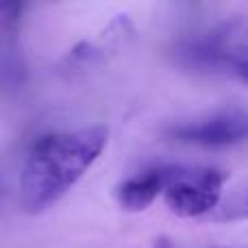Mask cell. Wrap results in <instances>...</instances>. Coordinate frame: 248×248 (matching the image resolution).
Instances as JSON below:
<instances>
[{
	"label": "cell",
	"instance_id": "3957f363",
	"mask_svg": "<svg viewBox=\"0 0 248 248\" xmlns=\"http://www.w3.org/2000/svg\"><path fill=\"white\" fill-rule=\"evenodd\" d=\"M224 183V170L174 163L172 179L161 196L168 209L179 218H207L222 198Z\"/></svg>",
	"mask_w": 248,
	"mask_h": 248
},
{
	"label": "cell",
	"instance_id": "6da1fadb",
	"mask_svg": "<svg viewBox=\"0 0 248 248\" xmlns=\"http://www.w3.org/2000/svg\"><path fill=\"white\" fill-rule=\"evenodd\" d=\"M109 141L105 126L50 133L31 146L20 174V205L42 214L65 196L100 157Z\"/></svg>",
	"mask_w": 248,
	"mask_h": 248
},
{
	"label": "cell",
	"instance_id": "52a82bcc",
	"mask_svg": "<svg viewBox=\"0 0 248 248\" xmlns=\"http://www.w3.org/2000/svg\"><path fill=\"white\" fill-rule=\"evenodd\" d=\"M155 248H179V246H176L170 237H159V240L155 242Z\"/></svg>",
	"mask_w": 248,
	"mask_h": 248
},
{
	"label": "cell",
	"instance_id": "5b68a950",
	"mask_svg": "<svg viewBox=\"0 0 248 248\" xmlns=\"http://www.w3.org/2000/svg\"><path fill=\"white\" fill-rule=\"evenodd\" d=\"M172 172H174V163H159V166H150L124 179L116 189V198L120 207L126 211H133V214L146 211L168 187Z\"/></svg>",
	"mask_w": 248,
	"mask_h": 248
},
{
	"label": "cell",
	"instance_id": "ba28073f",
	"mask_svg": "<svg viewBox=\"0 0 248 248\" xmlns=\"http://www.w3.org/2000/svg\"><path fill=\"white\" fill-rule=\"evenodd\" d=\"M209 248H220V246H209Z\"/></svg>",
	"mask_w": 248,
	"mask_h": 248
},
{
	"label": "cell",
	"instance_id": "8992f818",
	"mask_svg": "<svg viewBox=\"0 0 248 248\" xmlns=\"http://www.w3.org/2000/svg\"><path fill=\"white\" fill-rule=\"evenodd\" d=\"M246 216V201H244V192H237L235 198L222 202L220 201L216 205V209L207 216L205 220H216V222H229V220H237Z\"/></svg>",
	"mask_w": 248,
	"mask_h": 248
},
{
	"label": "cell",
	"instance_id": "277c9868",
	"mask_svg": "<svg viewBox=\"0 0 248 248\" xmlns=\"http://www.w3.org/2000/svg\"><path fill=\"white\" fill-rule=\"evenodd\" d=\"M248 118L242 107L220 109L196 120L174 122L166 128V137L179 144L201 148H229L246 140Z\"/></svg>",
	"mask_w": 248,
	"mask_h": 248
},
{
	"label": "cell",
	"instance_id": "7a4b0ae2",
	"mask_svg": "<svg viewBox=\"0 0 248 248\" xmlns=\"http://www.w3.org/2000/svg\"><path fill=\"white\" fill-rule=\"evenodd\" d=\"M174 59L181 68L211 77L246 81V26L244 20H227L218 26L176 44Z\"/></svg>",
	"mask_w": 248,
	"mask_h": 248
}]
</instances>
